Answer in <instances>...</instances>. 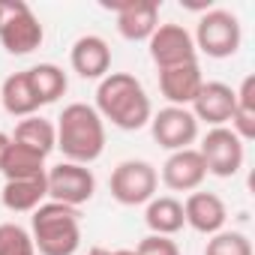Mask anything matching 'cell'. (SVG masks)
<instances>
[{"label": "cell", "mask_w": 255, "mask_h": 255, "mask_svg": "<svg viewBox=\"0 0 255 255\" xmlns=\"http://www.w3.org/2000/svg\"><path fill=\"white\" fill-rule=\"evenodd\" d=\"M96 111L99 117L111 120L117 129H141L150 120V99L141 81L129 72H111L99 81L96 90Z\"/></svg>", "instance_id": "1"}, {"label": "cell", "mask_w": 255, "mask_h": 255, "mask_svg": "<svg viewBox=\"0 0 255 255\" xmlns=\"http://www.w3.org/2000/svg\"><path fill=\"white\" fill-rule=\"evenodd\" d=\"M57 129V147L63 150V156L75 165H87L93 159L102 156L105 147V126L96 108L84 105V102H72L63 108Z\"/></svg>", "instance_id": "2"}, {"label": "cell", "mask_w": 255, "mask_h": 255, "mask_svg": "<svg viewBox=\"0 0 255 255\" xmlns=\"http://www.w3.org/2000/svg\"><path fill=\"white\" fill-rule=\"evenodd\" d=\"M33 246L39 255H75L81 243L78 210L60 201L39 204L33 210Z\"/></svg>", "instance_id": "3"}, {"label": "cell", "mask_w": 255, "mask_h": 255, "mask_svg": "<svg viewBox=\"0 0 255 255\" xmlns=\"http://www.w3.org/2000/svg\"><path fill=\"white\" fill-rule=\"evenodd\" d=\"M42 24L24 0H0V45L9 54H30L42 45Z\"/></svg>", "instance_id": "4"}, {"label": "cell", "mask_w": 255, "mask_h": 255, "mask_svg": "<svg viewBox=\"0 0 255 255\" xmlns=\"http://www.w3.org/2000/svg\"><path fill=\"white\" fill-rule=\"evenodd\" d=\"M240 21L237 15L225 12V9H210L201 21H198V30H195V48H201L207 57H231L237 54L240 48Z\"/></svg>", "instance_id": "5"}, {"label": "cell", "mask_w": 255, "mask_h": 255, "mask_svg": "<svg viewBox=\"0 0 255 255\" xmlns=\"http://www.w3.org/2000/svg\"><path fill=\"white\" fill-rule=\"evenodd\" d=\"M156 183H159V177H156L153 165L141 162V159H126L111 171V195L126 207L150 201L156 192Z\"/></svg>", "instance_id": "6"}, {"label": "cell", "mask_w": 255, "mask_h": 255, "mask_svg": "<svg viewBox=\"0 0 255 255\" xmlns=\"http://www.w3.org/2000/svg\"><path fill=\"white\" fill-rule=\"evenodd\" d=\"M45 183H48V195L60 204H69V207L90 201L96 192L93 171L87 165H75V162H60L51 171H45Z\"/></svg>", "instance_id": "7"}, {"label": "cell", "mask_w": 255, "mask_h": 255, "mask_svg": "<svg viewBox=\"0 0 255 255\" xmlns=\"http://www.w3.org/2000/svg\"><path fill=\"white\" fill-rule=\"evenodd\" d=\"M198 153L204 159L207 174H216V177H234L243 165V141L225 126H216L204 135Z\"/></svg>", "instance_id": "8"}, {"label": "cell", "mask_w": 255, "mask_h": 255, "mask_svg": "<svg viewBox=\"0 0 255 255\" xmlns=\"http://www.w3.org/2000/svg\"><path fill=\"white\" fill-rule=\"evenodd\" d=\"M105 9L117 12V30L123 39H150L159 27V3L156 0H105Z\"/></svg>", "instance_id": "9"}, {"label": "cell", "mask_w": 255, "mask_h": 255, "mask_svg": "<svg viewBox=\"0 0 255 255\" xmlns=\"http://www.w3.org/2000/svg\"><path fill=\"white\" fill-rule=\"evenodd\" d=\"M150 42V57L159 69H171V66H183V63H195V42L192 33L180 24H159L153 30Z\"/></svg>", "instance_id": "10"}, {"label": "cell", "mask_w": 255, "mask_h": 255, "mask_svg": "<svg viewBox=\"0 0 255 255\" xmlns=\"http://www.w3.org/2000/svg\"><path fill=\"white\" fill-rule=\"evenodd\" d=\"M150 123H153V138L165 150H186L198 135V120L189 108L168 105L156 117H150Z\"/></svg>", "instance_id": "11"}, {"label": "cell", "mask_w": 255, "mask_h": 255, "mask_svg": "<svg viewBox=\"0 0 255 255\" xmlns=\"http://www.w3.org/2000/svg\"><path fill=\"white\" fill-rule=\"evenodd\" d=\"M207 177L204 159L198 150L186 147V150H174L165 165H162V183L174 192H192L201 186V180Z\"/></svg>", "instance_id": "12"}, {"label": "cell", "mask_w": 255, "mask_h": 255, "mask_svg": "<svg viewBox=\"0 0 255 255\" xmlns=\"http://www.w3.org/2000/svg\"><path fill=\"white\" fill-rule=\"evenodd\" d=\"M183 219L201 231V234H219L225 219H228V210H225V201L213 192H192L183 204Z\"/></svg>", "instance_id": "13"}, {"label": "cell", "mask_w": 255, "mask_h": 255, "mask_svg": "<svg viewBox=\"0 0 255 255\" xmlns=\"http://www.w3.org/2000/svg\"><path fill=\"white\" fill-rule=\"evenodd\" d=\"M201 84H204V78H201L198 63H183V66H171V69H159V90L177 108H186L198 96Z\"/></svg>", "instance_id": "14"}, {"label": "cell", "mask_w": 255, "mask_h": 255, "mask_svg": "<svg viewBox=\"0 0 255 255\" xmlns=\"http://www.w3.org/2000/svg\"><path fill=\"white\" fill-rule=\"evenodd\" d=\"M234 102H237V96H234V90H231L228 84H222V81H207V84H201L198 96L192 99V105H195L192 114H195V120H207V123H213V126H222L225 120H231Z\"/></svg>", "instance_id": "15"}, {"label": "cell", "mask_w": 255, "mask_h": 255, "mask_svg": "<svg viewBox=\"0 0 255 255\" xmlns=\"http://www.w3.org/2000/svg\"><path fill=\"white\" fill-rule=\"evenodd\" d=\"M69 60L81 78H105L111 69V48L102 36H81L72 45Z\"/></svg>", "instance_id": "16"}, {"label": "cell", "mask_w": 255, "mask_h": 255, "mask_svg": "<svg viewBox=\"0 0 255 255\" xmlns=\"http://www.w3.org/2000/svg\"><path fill=\"white\" fill-rule=\"evenodd\" d=\"M48 195V183L45 177H33V180H6L3 192V207L12 210V213H27V210H36L42 204V198Z\"/></svg>", "instance_id": "17"}, {"label": "cell", "mask_w": 255, "mask_h": 255, "mask_svg": "<svg viewBox=\"0 0 255 255\" xmlns=\"http://www.w3.org/2000/svg\"><path fill=\"white\" fill-rule=\"evenodd\" d=\"M0 102L3 108L12 114V117H30L36 108H39V99L30 87V78H27V69L24 72H15L3 81L0 87Z\"/></svg>", "instance_id": "18"}, {"label": "cell", "mask_w": 255, "mask_h": 255, "mask_svg": "<svg viewBox=\"0 0 255 255\" xmlns=\"http://www.w3.org/2000/svg\"><path fill=\"white\" fill-rule=\"evenodd\" d=\"M6 180H33V177H45V156L24 147V144H9L3 168H0Z\"/></svg>", "instance_id": "19"}, {"label": "cell", "mask_w": 255, "mask_h": 255, "mask_svg": "<svg viewBox=\"0 0 255 255\" xmlns=\"http://www.w3.org/2000/svg\"><path fill=\"white\" fill-rule=\"evenodd\" d=\"M12 141H15V144H24V147L36 150V153H42V156H48V153L57 147V129L51 126V120L30 114V117H24V120L15 126Z\"/></svg>", "instance_id": "20"}, {"label": "cell", "mask_w": 255, "mask_h": 255, "mask_svg": "<svg viewBox=\"0 0 255 255\" xmlns=\"http://www.w3.org/2000/svg\"><path fill=\"white\" fill-rule=\"evenodd\" d=\"M144 222L153 234H162V237H171L183 228V204L171 195H162V198H150L147 204V213H144Z\"/></svg>", "instance_id": "21"}, {"label": "cell", "mask_w": 255, "mask_h": 255, "mask_svg": "<svg viewBox=\"0 0 255 255\" xmlns=\"http://www.w3.org/2000/svg\"><path fill=\"white\" fill-rule=\"evenodd\" d=\"M234 114H231V132L240 141L255 138V75H246L240 90H234Z\"/></svg>", "instance_id": "22"}, {"label": "cell", "mask_w": 255, "mask_h": 255, "mask_svg": "<svg viewBox=\"0 0 255 255\" xmlns=\"http://www.w3.org/2000/svg\"><path fill=\"white\" fill-rule=\"evenodd\" d=\"M27 78H30V87H33L39 105L57 102L66 93V72L54 63H39V66L27 69Z\"/></svg>", "instance_id": "23"}, {"label": "cell", "mask_w": 255, "mask_h": 255, "mask_svg": "<svg viewBox=\"0 0 255 255\" xmlns=\"http://www.w3.org/2000/svg\"><path fill=\"white\" fill-rule=\"evenodd\" d=\"M0 255H36L33 237L15 222H3L0 225Z\"/></svg>", "instance_id": "24"}, {"label": "cell", "mask_w": 255, "mask_h": 255, "mask_svg": "<svg viewBox=\"0 0 255 255\" xmlns=\"http://www.w3.org/2000/svg\"><path fill=\"white\" fill-rule=\"evenodd\" d=\"M204 255H252V243L237 231H219L207 240Z\"/></svg>", "instance_id": "25"}, {"label": "cell", "mask_w": 255, "mask_h": 255, "mask_svg": "<svg viewBox=\"0 0 255 255\" xmlns=\"http://www.w3.org/2000/svg\"><path fill=\"white\" fill-rule=\"evenodd\" d=\"M135 252H138V255H180L177 243H174L171 237H162V234H150V237H144V240L138 243Z\"/></svg>", "instance_id": "26"}, {"label": "cell", "mask_w": 255, "mask_h": 255, "mask_svg": "<svg viewBox=\"0 0 255 255\" xmlns=\"http://www.w3.org/2000/svg\"><path fill=\"white\" fill-rule=\"evenodd\" d=\"M9 144H12V138H9L6 132H0V168H3V159H6V150H9Z\"/></svg>", "instance_id": "27"}, {"label": "cell", "mask_w": 255, "mask_h": 255, "mask_svg": "<svg viewBox=\"0 0 255 255\" xmlns=\"http://www.w3.org/2000/svg\"><path fill=\"white\" fill-rule=\"evenodd\" d=\"M87 255H111V252H108V249H102V246H93Z\"/></svg>", "instance_id": "28"}, {"label": "cell", "mask_w": 255, "mask_h": 255, "mask_svg": "<svg viewBox=\"0 0 255 255\" xmlns=\"http://www.w3.org/2000/svg\"><path fill=\"white\" fill-rule=\"evenodd\" d=\"M111 255H138L135 249H117V252H111Z\"/></svg>", "instance_id": "29"}]
</instances>
